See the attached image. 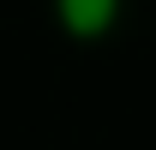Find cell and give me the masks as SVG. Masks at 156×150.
Returning <instances> with one entry per match:
<instances>
[{"mask_svg": "<svg viewBox=\"0 0 156 150\" xmlns=\"http://www.w3.org/2000/svg\"><path fill=\"white\" fill-rule=\"evenodd\" d=\"M120 18V0H60V24L72 36H102Z\"/></svg>", "mask_w": 156, "mask_h": 150, "instance_id": "cell-1", "label": "cell"}]
</instances>
